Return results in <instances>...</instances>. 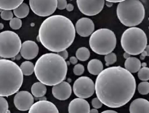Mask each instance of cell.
Returning a JSON list of instances; mask_svg holds the SVG:
<instances>
[{"instance_id":"cell-1","label":"cell","mask_w":149,"mask_h":113,"mask_svg":"<svg viewBox=\"0 0 149 113\" xmlns=\"http://www.w3.org/2000/svg\"><path fill=\"white\" fill-rule=\"evenodd\" d=\"M95 93L102 104L110 108L125 105L133 97L136 83L132 74L120 66L109 67L97 76Z\"/></svg>"},{"instance_id":"cell-2","label":"cell","mask_w":149,"mask_h":113,"mask_svg":"<svg viewBox=\"0 0 149 113\" xmlns=\"http://www.w3.org/2000/svg\"><path fill=\"white\" fill-rule=\"evenodd\" d=\"M76 32V28L69 19L55 15L47 18L42 23L38 37L45 48L58 53L72 44Z\"/></svg>"},{"instance_id":"cell-3","label":"cell","mask_w":149,"mask_h":113,"mask_svg":"<svg viewBox=\"0 0 149 113\" xmlns=\"http://www.w3.org/2000/svg\"><path fill=\"white\" fill-rule=\"evenodd\" d=\"M67 73V63L58 54H43L35 63V76L45 85L54 86L64 81Z\"/></svg>"},{"instance_id":"cell-4","label":"cell","mask_w":149,"mask_h":113,"mask_svg":"<svg viewBox=\"0 0 149 113\" xmlns=\"http://www.w3.org/2000/svg\"><path fill=\"white\" fill-rule=\"evenodd\" d=\"M23 82V73L17 64L11 60H0V95L11 96L21 88Z\"/></svg>"},{"instance_id":"cell-5","label":"cell","mask_w":149,"mask_h":113,"mask_svg":"<svg viewBox=\"0 0 149 113\" xmlns=\"http://www.w3.org/2000/svg\"><path fill=\"white\" fill-rule=\"evenodd\" d=\"M116 15L122 24L134 27L143 21L145 11L144 6L139 0H126L118 3Z\"/></svg>"},{"instance_id":"cell-6","label":"cell","mask_w":149,"mask_h":113,"mask_svg":"<svg viewBox=\"0 0 149 113\" xmlns=\"http://www.w3.org/2000/svg\"><path fill=\"white\" fill-rule=\"evenodd\" d=\"M120 43L125 53L135 56L141 54L145 51L147 46V37L141 29L132 27L123 33Z\"/></svg>"},{"instance_id":"cell-7","label":"cell","mask_w":149,"mask_h":113,"mask_svg":"<svg viewBox=\"0 0 149 113\" xmlns=\"http://www.w3.org/2000/svg\"><path fill=\"white\" fill-rule=\"evenodd\" d=\"M89 45L91 49L100 55L111 53L116 45L114 32L109 29L102 28L96 30L90 36Z\"/></svg>"},{"instance_id":"cell-8","label":"cell","mask_w":149,"mask_h":113,"mask_svg":"<svg viewBox=\"0 0 149 113\" xmlns=\"http://www.w3.org/2000/svg\"><path fill=\"white\" fill-rule=\"evenodd\" d=\"M21 40L19 35L11 31L0 33V56L3 59L13 58L21 52Z\"/></svg>"},{"instance_id":"cell-9","label":"cell","mask_w":149,"mask_h":113,"mask_svg":"<svg viewBox=\"0 0 149 113\" xmlns=\"http://www.w3.org/2000/svg\"><path fill=\"white\" fill-rule=\"evenodd\" d=\"M73 91L80 98H88L94 94L95 84L88 77L83 76L77 79L73 85Z\"/></svg>"},{"instance_id":"cell-10","label":"cell","mask_w":149,"mask_h":113,"mask_svg":"<svg viewBox=\"0 0 149 113\" xmlns=\"http://www.w3.org/2000/svg\"><path fill=\"white\" fill-rule=\"evenodd\" d=\"M30 8L34 14L40 17L52 15L57 8V0H30Z\"/></svg>"},{"instance_id":"cell-11","label":"cell","mask_w":149,"mask_h":113,"mask_svg":"<svg viewBox=\"0 0 149 113\" xmlns=\"http://www.w3.org/2000/svg\"><path fill=\"white\" fill-rule=\"evenodd\" d=\"M77 6L82 14L88 16L97 15L102 10L105 1L104 0H77Z\"/></svg>"},{"instance_id":"cell-12","label":"cell","mask_w":149,"mask_h":113,"mask_svg":"<svg viewBox=\"0 0 149 113\" xmlns=\"http://www.w3.org/2000/svg\"><path fill=\"white\" fill-rule=\"evenodd\" d=\"M14 103L18 110L26 111L30 110L34 104V98L28 92L21 91L15 95Z\"/></svg>"},{"instance_id":"cell-13","label":"cell","mask_w":149,"mask_h":113,"mask_svg":"<svg viewBox=\"0 0 149 113\" xmlns=\"http://www.w3.org/2000/svg\"><path fill=\"white\" fill-rule=\"evenodd\" d=\"M76 31L81 37H86L94 32V23L92 20L86 17L79 19L76 24Z\"/></svg>"},{"instance_id":"cell-14","label":"cell","mask_w":149,"mask_h":113,"mask_svg":"<svg viewBox=\"0 0 149 113\" xmlns=\"http://www.w3.org/2000/svg\"><path fill=\"white\" fill-rule=\"evenodd\" d=\"M52 93L56 99L60 101H65L70 96L72 88L69 82L63 81L53 87Z\"/></svg>"},{"instance_id":"cell-15","label":"cell","mask_w":149,"mask_h":113,"mask_svg":"<svg viewBox=\"0 0 149 113\" xmlns=\"http://www.w3.org/2000/svg\"><path fill=\"white\" fill-rule=\"evenodd\" d=\"M38 51L39 47L36 42L31 40H27L22 43L20 53L21 56L25 60H30L37 56Z\"/></svg>"},{"instance_id":"cell-16","label":"cell","mask_w":149,"mask_h":113,"mask_svg":"<svg viewBox=\"0 0 149 113\" xmlns=\"http://www.w3.org/2000/svg\"><path fill=\"white\" fill-rule=\"evenodd\" d=\"M28 113H59V111L53 103L45 101L34 103Z\"/></svg>"},{"instance_id":"cell-17","label":"cell","mask_w":149,"mask_h":113,"mask_svg":"<svg viewBox=\"0 0 149 113\" xmlns=\"http://www.w3.org/2000/svg\"><path fill=\"white\" fill-rule=\"evenodd\" d=\"M68 111L69 113H90V104L85 99L75 98L70 102Z\"/></svg>"},{"instance_id":"cell-18","label":"cell","mask_w":149,"mask_h":113,"mask_svg":"<svg viewBox=\"0 0 149 113\" xmlns=\"http://www.w3.org/2000/svg\"><path fill=\"white\" fill-rule=\"evenodd\" d=\"M129 112L130 113H149V102L141 98L135 99L129 106Z\"/></svg>"},{"instance_id":"cell-19","label":"cell","mask_w":149,"mask_h":113,"mask_svg":"<svg viewBox=\"0 0 149 113\" xmlns=\"http://www.w3.org/2000/svg\"><path fill=\"white\" fill-rule=\"evenodd\" d=\"M125 69L128 70L129 72L136 73L139 72L141 69V63L140 60L134 57H130L127 59L124 63Z\"/></svg>"},{"instance_id":"cell-20","label":"cell","mask_w":149,"mask_h":113,"mask_svg":"<svg viewBox=\"0 0 149 113\" xmlns=\"http://www.w3.org/2000/svg\"><path fill=\"white\" fill-rule=\"evenodd\" d=\"M88 70L90 73L94 76H99L103 70V64L97 59L90 60L88 63Z\"/></svg>"},{"instance_id":"cell-21","label":"cell","mask_w":149,"mask_h":113,"mask_svg":"<svg viewBox=\"0 0 149 113\" xmlns=\"http://www.w3.org/2000/svg\"><path fill=\"white\" fill-rule=\"evenodd\" d=\"M23 3V0H1L0 8L2 10H14Z\"/></svg>"},{"instance_id":"cell-22","label":"cell","mask_w":149,"mask_h":113,"mask_svg":"<svg viewBox=\"0 0 149 113\" xmlns=\"http://www.w3.org/2000/svg\"><path fill=\"white\" fill-rule=\"evenodd\" d=\"M31 93L35 97L40 98L44 96L47 92V88L44 84L40 82H35L31 86Z\"/></svg>"},{"instance_id":"cell-23","label":"cell","mask_w":149,"mask_h":113,"mask_svg":"<svg viewBox=\"0 0 149 113\" xmlns=\"http://www.w3.org/2000/svg\"><path fill=\"white\" fill-rule=\"evenodd\" d=\"M14 14L19 19L24 18L27 17L30 12V8L26 3H23L18 8L15 9L14 11Z\"/></svg>"},{"instance_id":"cell-24","label":"cell","mask_w":149,"mask_h":113,"mask_svg":"<svg viewBox=\"0 0 149 113\" xmlns=\"http://www.w3.org/2000/svg\"><path fill=\"white\" fill-rule=\"evenodd\" d=\"M20 68L22 73H23V75L26 76H31L33 72H35V66L33 63L29 61L22 62L21 64Z\"/></svg>"},{"instance_id":"cell-25","label":"cell","mask_w":149,"mask_h":113,"mask_svg":"<svg viewBox=\"0 0 149 113\" xmlns=\"http://www.w3.org/2000/svg\"><path fill=\"white\" fill-rule=\"evenodd\" d=\"M76 56L77 58V60H79L81 61H85L89 59L90 56V53L88 49H87L86 47H82L79 48L77 50L76 53Z\"/></svg>"},{"instance_id":"cell-26","label":"cell","mask_w":149,"mask_h":113,"mask_svg":"<svg viewBox=\"0 0 149 113\" xmlns=\"http://www.w3.org/2000/svg\"><path fill=\"white\" fill-rule=\"evenodd\" d=\"M138 78L143 81H147L149 80V68L142 67L138 72Z\"/></svg>"},{"instance_id":"cell-27","label":"cell","mask_w":149,"mask_h":113,"mask_svg":"<svg viewBox=\"0 0 149 113\" xmlns=\"http://www.w3.org/2000/svg\"><path fill=\"white\" fill-rule=\"evenodd\" d=\"M138 90L141 95H147L149 93V83L147 81L140 82L138 85Z\"/></svg>"},{"instance_id":"cell-28","label":"cell","mask_w":149,"mask_h":113,"mask_svg":"<svg viewBox=\"0 0 149 113\" xmlns=\"http://www.w3.org/2000/svg\"><path fill=\"white\" fill-rule=\"evenodd\" d=\"M104 60L106 61V65L108 67L111 64H114L117 60V58H116V55L115 53H111L105 56Z\"/></svg>"},{"instance_id":"cell-29","label":"cell","mask_w":149,"mask_h":113,"mask_svg":"<svg viewBox=\"0 0 149 113\" xmlns=\"http://www.w3.org/2000/svg\"><path fill=\"white\" fill-rule=\"evenodd\" d=\"M10 26L13 30H19L22 26V21L20 19L17 17L13 18L12 20L10 21Z\"/></svg>"},{"instance_id":"cell-30","label":"cell","mask_w":149,"mask_h":113,"mask_svg":"<svg viewBox=\"0 0 149 113\" xmlns=\"http://www.w3.org/2000/svg\"><path fill=\"white\" fill-rule=\"evenodd\" d=\"M8 111V104L6 100L1 96L0 97V113H6Z\"/></svg>"},{"instance_id":"cell-31","label":"cell","mask_w":149,"mask_h":113,"mask_svg":"<svg viewBox=\"0 0 149 113\" xmlns=\"http://www.w3.org/2000/svg\"><path fill=\"white\" fill-rule=\"evenodd\" d=\"M14 13L11 10H1V17L3 20L10 21L13 19Z\"/></svg>"},{"instance_id":"cell-32","label":"cell","mask_w":149,"mask_h":113,"mask_svg":"<svg viewBox=\"0 0 149 113\" xmlns=\"http://www.w3.org/2000/svg\"><path fill=\"white\" fill-rule=\"evenodd\" d=\"M85 71V68L81 64H77L74 67L73 72L76 76H81L84 73Z\"/></svg>"},{"instance_id":"cell-33","label":"cell","mask_w":149,"mask_h":113,"mask_svg":"<svg viewBox=\"0 0 149 113\" xmlns=\"http://www.w3.org/2000/svg\"><path fill=\"white\" fill-rule=\"evenodd\" d=\"M92 105L94 109H99L102 106V103L100 101V100L97 97L92 99Z\"/></svg>"},{"instance_id":"cell-34","label":"cell","mask_w":149,"mask_h":113,"mask_svg":"<svg viewBox=\"0 0 149 113\" xmlns=\"http://www.w3.org/2000/svg\"><path fill=\"white\" fill-rule=\"evenodd\" d=\"M67 5V1L66 0H58L57 8L59 10H63L65 8H66Z\"/></svg>"},{"instance_id":"cell-35","label":"cell","mask_w":149,"mask_h":113,"mask_svg":"<svg viewBox=\"0 0 149 113\" xmlns=\"http://www.w3.org/2000/svg\"><path fill=\"white\" fill-rule=\"evenodd\" d=\"M58 54H59L61 57H62L65 60H67L68 58V56H69V54H68L67 50H65V51H61V52L58 53Z\"/></svg>"},{"instance_id":"cell-36","label":"cell","mask_w":149,"mask_h":113,"mask_svg":"<svg viewBox=\"0 0 149 113\" xmlns=\"http://www.w3.org/2000/svg\"><path fill=\"white\" fill-rule=\"evenodd\" d=\"M77 58L76 57H74V56H72L70 58V62L73 64H76L77 63Z\"/></svg>"},{"instance_id":"cell-37","label":"cell","mask_w":149,"mask_h":113,"mask_svg":"<svg viewBox=\"0 0 149 113\" xmlns=\"http://www.w3.org/2000/svg\"><path fill=\"white\" fill-rule=\"evenodd\" d=\"M66 9H67V10L69 11V12L72 11L73 10H74V6H73V5L71 4V3H69V4H68L67 6V7H66Z\"/></svg>"},{"instance_id":"cell-38","label":"cell","mask_w":149,"mask_h":113,"mask_svg":"<svg viewBox=\"0 0 149 113\" xmlns=\"http://www.w3.org/2000/svg\"><path fill=\"white\" fill-rule=\"evenodd\" d=\"M146 56H147V53H146V51H144L141 54V55H140V59L142 60H143L145 59V58L146 57Z\"/></svg>"},{"instance_id":"cell-39","label":"cell","mask_w":149,"mask_h":113,"mask_svg":"<svg viewBox=\"0 0 149 113\" xmlns=\"http://www.w3.org/2000/svg\"><path fill=\"white\" fill-rule=\"evenodd\" d=\"M35 100H36V101H47V98L46 96H42V97H40V98H37V97H35Z\"/></svg>"},{"instance_id":"cell-40","label":"cell","mask_w":149,"mask_h":113,"mask_svg":"<svg viewBox=\"0 0 149 113\" xmlns=\"http://www.w3.org/2000/svg\"><path fill=\"white\" fill-rule=\"evenodd\" d=\"M108 1H109V2H111V3H121V2H122L123 1H124V0H108Z\"/></svg>"},{"instance_id":"cell-41","label":"cell","mask_w":149,"mask_h":113,"mask_svg":"<svg viewBox=\"0 0 149 113\" xmlns=\"http://www.w3.org/2000/svg\"><path fill=\"white\" fill-rule=\"evenodd\" d=\"M101 113H118L117 112H116L115 111H113V110H106L102 112Z\"/></svg>"},{"instance_id":"cell-42","label":"cell","mask_w":149,"mask_h":113,"mask_svg":"<svg viewBox=\"0 0 149 113\" xmlns=\"http://www.w3.org/2000/svg\"><path fill=\"white\" fill-rule=\"evenodd\" d=\"M113 4V3H111V2L108 1V0H107V1H106V5L107 6H108V7H111Z\"/></svg>"},{"instance_id":"cell-43","label":"cell","mask_w":149,"mask_h":113,"mask_svg":"<svg viewBox=\"0 0 149 113\" xmlns=\"http://www.w3.org/2000/svg\"><path fill=\"white\" fill-rule=\"evenodd\" d=\"M124 58H125V60H127V59H128L129 58H130V54H129L127 53H125L124 54Z\"/></svg>"},{"instance_id":"cell-44","label":"cell","mask_w":149,"mask_h":113,"mask_svg":"<svg viewBox=\"0 0 149 113\" xmlns=\"http://www.w3.org/2000/svg\"><path fill=\"white\" fill-rule=\"evenodd\" d=\"M21 54H18V55H17L15 57H14V58H12V60H15V59H16L17 60H20L21 59Z\"/></svg>"},{"instance_id":"cell-45","label":"cell","mask_w":149,"mask_h":113,"mask_svg":"<svg viewBox=\"0 0 149 113\" xmlns=\"http://www.w3.org/2000/svg\"><path fill=\"white\" fill-rule=\"evenodd\" d=\"M90 113H99V111H98L97 109H91V110H90Z\"/></svg>"},{"instance_id":"cell-46","label":"cell","mask_w":149,"mask_h":113,"mask_svg":"<svg viewBox=\"0 0 149 113\" xmlns=\"http://www.w3.org/2000/svg\"><path fill=\"white\" fill-rule=\"evenodd\" d=\"M145 51H146V53L147 54V56H149V46H147L146 47V48H145Z\"/></svg>"},{"instance_id":"cell-47","label":"cell","mask_w":149,"mask_h":113,"mask_svg":"<svg viewBox=\"0 0 149 113\" xmlns=\"http://www.w3.org/2000/svg\"><path fill=\"white\" fill-rule=\"evenodd\" d=\"M141 67H147V63H141Z\"/></svg>"},{"instance_id":"cell-48","label":"cell","mask_w":149,"mask_h":113,"mask_svg":"<svg viewBox=\"0 0 149 113\" xmlns=\"http://www.w3.org/2000/svg\"><path fill=\"white\" fill-rule=\"evenodd\" d=\"M0 25H1V27H0V29H1V30H2V29L3 28V27H4V26H3V24L2 23L0 24Z\"/></svg>"},{"instance_id":"cell-49","label":"cell","mask_w":149,"mask_h":113,"mask_svg":"<svg viewBox=\"0 0 149 113\" xmlns=\"http://www.w3.org/2000/svg\"><path fill=\"white\" fill-rule=\"evenodd\" d=\"M67 64H70V61H67Z\"/></svg>"},{"instance_id":"cell-50","label":"cell","mask_w":149,"mask_h":113,"mask_svg":"<svg viewBox=\"0 0 149 113\" xmlns=\"http://www.w3.org/2000/svg\"><path fill=\"white\" fill-rule=\"evenodd\" d=\"M6 113H11V112H10V111L8 110L7 112H6Z\"/></svg>"},{"instance_id":"cell-51","label":"cell","mask_w":149,"mask_h":113,"mask_svg":"<svg viewBox=\"0 0 149 113\" xmlns=\"http://www.w3.org/2000/svg\"><path fill=\"white\" fill-rule=\"evenodd\" d=\"M148 21H149V18H148Z\"/></svg>"}]
</instances>
